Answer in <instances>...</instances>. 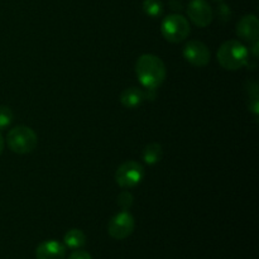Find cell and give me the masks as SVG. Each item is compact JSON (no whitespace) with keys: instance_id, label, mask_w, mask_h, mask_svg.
<instances>
[{"instance_id":"obj_5","label":"cell","mask_w":259,"mask_h":259,"mask_svg":"<svg viewBox=\"0 0 259 259\" xmlns=\"http://www.w3.org/2000/svg\"><path fill=\"white\" fill-rule=\"evenodd\" d=\"M144 179V168L136 161H126L118 167L115 172V181L123 189L137 186Z\"/></svg>"},{"instance_id":"obj_6","label":"cell","mask_w":259,"mask_h":259,"mask_svg":"<svg viewBox=\"0 0 259 259\" xmlns=\"http://www.w3.org/2000/svg\"><path fill=\"white\" fill-rule=\"evenodd\" d=\"M136 228V222L128 211H121L114 215L108 224V233L113 239L123 240L131 237Z\"/></svg>"},{"instance_id":"obj_8","label":"cell","mask_w":259,"mask_h":259,"mask_svg":"<svg viewBox=\"0 0 259 259\" xmlns=\"http://www.w3.org/2000/svg\"><path fill=\"white\" fill-rule=\"evenodd\" d=\"M184 57L195 67H205L210 62L209 47L200 40H190L184 48Z\"/></svg>"},{"instance_id":"obj_20","label":"cell","mask_w":259,"mask_h":259,"mask_svg":"<svg viewBox=\"0 0 259 259\" xmlns=\"http://www.w3.org/2000/svg\"><path fill=\"white\" fill-rule=\"evenodd\" d=\"M253 43V47H252V51H253V56H254V58L258 57V46H259V42L258 40H254Z\"/></svg>"},{"instance_id":"obj_16","label":"cell","mask_w":259,"mask_h":259,"mask_svg":"<svg viewBox=\"0 0 259 259\" xmlns=\"http://www.w3.org/2000/svg\"><path fill=\"white\" fill-rule=\"evenodd\" d=\"M133 195H132L131 192L123 191L118 196V201L116 202H118V205L124 210V211H126V210L131 209L132 205H133Z\"/></svg>"},{"instance_id":"obj_1","label":"cell","mask_w":259,"mask_h":259,"mask_svg":"<svg viewBox=\"0 0 259 259\" xmlns=\"http://www.w3.org/2000/svg\"><path fill=\"white\" fill-rule=\"evenodd\" d=\"M136 73L146 90H157L166 80V66L158 56L142 55L136 63Z\"/></svg>"},{"instance_id":"obj_19","label":"cell","mask_w":259,"mask_h":259,"mask_svg":"<svg viewBox=\"0 0 259 259\" xmlns=\"http://www.w3.org/2000/svg\"><path fill=\"white\" fill-rule=\"evenodd\" d=\"M169 7L175 12H181L182 10V2L181 0H169Z\"/></svg>"},{"instance_id":"obj_15","label":"cell","mask_w":259,"mask_h":259,"mask_svg":"<svg viewBox=\"0 0 259 259\" xmlns=\"http://www.w3.org/2000/svg\"><path fill=\"white\" fill-rule=\"evenodd\" d=\"M13 121V113L8 106H0V131L8 128Z\"/></svg>"},{"instance_id":"obj_13","label":"cell","mask_w":259,"mask_h":259,"mask_svg":"<svg viewBox=\"0 0 259 259\" xmlns=\"http://www.w3.org/2000/svg\"><path fill=\"white\" fill-rule=\"evenodd\" d=\"M63 242H65V245L67 248H71V249H78V248L85 245L86 235L82 230L71 229L65 234Z\"/></svg>"},{"instance_id":"obj_4","label":"cell","mask_w":259,"mask_h":259,"mask_svg":"<svg viewBox=\"0 0 259 259\" xmlns=\"http://www.w3.org/2000/svg\"><path fill=\"white\" fill-rule=\"evenodd\" d=\"M161 32L164 39L171 43H181L189 37V20L181 14H169L161 24Z\"/></svg>"},{"instance_id":"obj_9","label":"cell","mask_w":259,"mask_h":259,"mask_svg":"<svg viewBox=\"0 0 259 259\" xmlns=\"http://www.w3.org/2000/svg\"><path fill=\"white\" fill-rule=\"evenodd\" d=\"M237 34L245 42L258 40L259 35V20L255 15H244L237 24Z\"/></svg>"},{"instance_id":"obj_14","label":"cell","mask_w":259,"mask_h":259,"mask_svg":"<svg viewBox=\"0 0 259 259\" xmlns=\"http://www.w3.org/2000/svg\"><path fill=\"white\" fill-rule=\"evenodd\" d=\"M143 10L148 17L159 18L163 13V3L161 0H144Z\"/></svg>"},{"instance_id":"obj_2","label":"cell","mask_w":259,"mask_h":259,"mask_svg":"<svg viewBox=\"0 0 259 259\" xmlns=\"http://www.w3.org/2000/svg\"><path fill=\"white\" fill-rule=\"evenodd\" d=\"M217 57L223 68L228 71H237L248 65L249 52L239 40H227L218 50Z\"/></svg>"},{"instance_id":"obj_21","label":"cell","mask_w":259,"mask_h":259,"mask_svg":"<svg viewBox=\"0 0 259 259\" xmlns=\"http://www.w3.org/2000/svg\"><path fill=\"white\" fill-rule=\"evenodd\" d=\"M4 138H3V136L0 134V156L3 154V151H4Z\"/></svg>"},{"instance_id":"obj_17","label":"cell","mask_w":259,"mask_h":259,"mask_svg":"<svg viewBox=\"0 0 259 259\" xmlns=\"http://www.w3.org/2000/svg\"><path fill=\"white\" fill-rule=\"evenodd\" d=\"M218 18H219L222 22H229L230 18H232V10L228 7L227 4H220L217 9Z\"/></svg>"},{"instance_id":"obj_12","label":"cell","mask_w":259,"mask_h":259,"mask_svg":"<svg viewBox=\"0 0 259 259\" xmlns=\"http://www.w3.org/2000/svg\"><path fill=\"white\" fill-rule=\"evenodd\" d=\"M143 161L146 162L149 166H153V164L158 163L159 161L163 157V149L159 143H149L148 146H146V148L143 149Z\"/></svg>"},{"instance_id":"obj_7","label":"cell","mask_w":259,"mask_h":259,"mask_svg":"<svg viewBox=\"0 0 259 259\" xmlns=\"http://www.w3.org/2000/svg\"><path fill=\"white\" fill-rule=\"evenodd\" d=\"M187 15L195 25L205 28L211 24L214 13L206 0H191L187 5Z\"/></svg>"},{"instance_id":"obj_3","label":"cell","mask_w":259,"mask_h":259,"mask_svg":"<svg viewBox=\"0 0 259 259\" xmlns=\"http://www.w3.org/2000/svg\"><path fill=\"white\" fill-rule=\"evenodd\" d=\"M7 143L10 151L17 154H28L35 149L38 137L29 126L19 125L10 129L7 137Z\"/></svg>"},{"instance_id":"obj_10","label":"cell","mask_w":259,"mask_h":259,"mask_svg":"<svg viewBox=\"0 0 259 259\" xmlns=\"http://www.w3.org/2000/svg\"><path fill=\"white\" fill-rule=\"evenodd\" d=\"M66 245L57 240H46L35 249L37 259H65Z\"/></svg>"},{"instance_id":"obj_11","label":"cell","mask_w":259,"mask_h":259,"mask_svg":"<svg viewBox=\"0 0 259 259\" xmlns=\"http://www.w3.org/2000/svg\"><path fill=\"white\" fill-rule=\"evenodd\" d=\"M144 91L138 88H128L120 94V103L124 108L136 109L143 103Z\"/></svg>"},{"instance_id":"obj_18","label":"cell","mask_w":259,"mask_h":259,"mask_svg":"<svg viewBox=\"0 0 259 259\" xmlns=\"http://www.w3.org/2000/svg\"><path fill=\"white\" fill-rule=\"evenodd\" d=\"M68 259H93V258H91V255L89 254L88 252H85V250H76V252H73L72 254L68 257Z\"/></svg>"}]
</instances>
